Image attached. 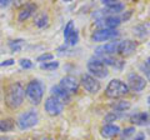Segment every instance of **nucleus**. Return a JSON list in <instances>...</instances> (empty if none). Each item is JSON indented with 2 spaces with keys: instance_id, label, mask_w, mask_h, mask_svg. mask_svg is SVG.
<instances>
[{
  "instance_id": "nucleus-1",
  "label": "nucleus",
  "mask_w": 150,
  "mask_h": 140,
  "mask_svg": "<svg viewBox=\"0 0 150 140\" xmlns=\"http://www.w3.org/2000/svg\"><path fill=\"white\" fill-rule=\"evenodd\" d=\"M25 98V88L20 83H13L6 86L5 94H4V100L8 108L18 109L20 108L24 103Z\"/></svg>"
},
{
  "instance_id": "nucleus-2",
  "label": "nucleus",
  "mask_w": 150,
  "mask_h": 140,
  "mask_svg": "<svg viewBox=\"0 0 150 140\" xmlns=\"http://www.w3.org/2000/svg\"><path fill=\"white\" fill-rule=\"evenodd\" d=\"M25 95L31 104L39 105L44 96V85L39 80H31L25 88Z\"/></svg>"
},
{
  "instance_id": "nucleus-3",
  "label": "nucleus",
  "mask_w": 150,
  "mask_h": 140,
  "mask_svg": "<svg viewBox=\"0 0 150 140\" xmlns=\"http://www.w3.org/2000/svg\"><path fill=\"white\" fill-rule=\"evenodd\" d=\"M129 93V88L128 85L119 80V79H112L111 81H109L106 89H105V95L110 99H119V98H123Z\"/></svg>"
},
{
  "instance_id": "nucleus-4",
  "label": "nucleus",
  "mask_w": 150,
  "mask_h": 140,
  "mask_svg": "<svg viewBox=\"0 0 150 140\" xmlns=\"http://www.w3.org/2000/svg\"><path fill=\"white\" fill-rule=\"evenodd\" d=\"M88 70L90 71V75L94 78H99V79H105L109 75L106 65L101 62L99 58H91L88 62Z\"/></svg>"
},
{
  "instance_id": "nucleus-5",
  "label": "nucleus",
  "mask_w": 150,
  "mask_h": 140,
  "mask_svg": "<svg viewBox=\"0 0 150 140\" xmlns=\"http://www.w3.org/2000/svg\"><path fill=\"white\" fill-rule=\"evenodd\" d=\"M38 121H39V115H38L36 111L35 110H28L19 116L18 120H16V124H18L19 129L26 130V129L35 127L38 124Z\"/></svg>"
},
{
  "instance_id": "nucleus-6",
  "label": "nucleus",
  "mask_w": 150,
  "mask_h": 140,
  "mask_svg": "<svg viewBox=\"0 0 150 140\" xmlns=\"http://www.w3.org/2000/svg\"><path fill=\"white\" fill-rule=\"evenodd\" d=\"M119 36V31L116 29H98L91 34V40L95 43H103V41H108L111 39H115Z\"/></svg>"
},
{
  "instance_id": "nucleus-7",
  "label": "nucleus",
  "mask_w": 150,
  "mask_h": 140,
  "mask_svg": "<svg viewBox=\"0 0 150 140\" xmlns=\"http://www.w3.org/2000/svg\"><path fill=\"white\" fill-rule=\"evenodd\" d=\"M80 84L83 85L84 89L89 91L90 94H96V93H99L101 89L100 81H98L90 74H83L80 76Z\"/></svg>"
},
{
  "instance_id": "nucleus-8",
  "label": "nucleus",
  "mask_w": 150,
  "mask_h": 140,
  "mask_svg": "<svg viewBox=\"0 0 150 140\" xmlns=\"http://www.w3.org/2000/svg\"><path fill=\"white\" fill-rule=\"evenodd\" d=\"M126 85H128L129 90L131 89L133 91L140 93L145 89V86H146V80H145L143 76H140L139 74L131 73L128 75V84H126Z\"/></svg>"
},
{
  "instance_id": "nucleus-9",
  "label": "nucleus",
  "mask_w": 150,
  "mask_h": 140,
  "mask_svg": "<svg viewBox=\"0 0 150 140\" xmlns=\"http://www.w3.org/2000/svg\"><path fill=\"white\" fill-rule=\"evenodd\" d=\"M44 109L50 116H58L63 113L64 110V105L60 103L58 99H55L54 96H49L45 100L44 104Z\"/></svg>"
},
{
  "instance_id": "nucleus-10",
  "label": "nucleus",
  "mask_w": 150,
  "mask_h": 140,
  "mask_svg": "<svg viewBox=\"0 0 150 140\" xmlns=\"http://www.w3.org/2000/svg\"><path fill=\"white\" fill-rule=\"evenodd\" d=\"M118 45L119 41H111L106 43L101 46H98L95 49V58H105V57H112L115 53H118Z\"/></svg>"
},
{
  "instance_id": "nucleus-11",
  "label": "nucleus",
  "mask_w": 150,
  "mask_h": 140,
  "mask_svg": "<svg viewBox=\"0 0 150 140\" xmlns=\"http://www.w3.org/2000/svg\"><path fill=\"white\" fill-rule=\"evenodd\" d=\"M59 86L63 88V89L67 93H69V94H76L78 90H79V81L75 76L67 75V76L62 78Z\"/></svg>"
},
{
  "instance_id": "nucleus-12",
  "label": "nucleus",
  "mask_w": 150,
  "mask_h": 140,
  "mask_svg": "<svg viewBox=\"0 0 150 140\" xmlns=\"http://www.w3.org/2000/svg\"><path fill=\"white\" fill-rule=\"evenodd\" d=\"M138 48V43L134 40H130V39H126L123 41H119V45H118V53L123 57H129L134 53Z\"/></svg>"
},
{
  "instance_id": "nucleus-13",
  "label": "nucleus",
  "mask_w": 150,
  "mask_h": 140,
  "mask_svg": "<svg viewBox=\"0 0 150 140\" xmlns=\"http://www.w3.org/2000/svg\"><path fill=\"white\" fill-rule=\"evenodd\" d=\"M50 93H51V96H54L55 99H58L63 105L64 104H69L70 100H71V98H70L69 93H67V91L63 89V88H60L59 85L51 86Z\"/></svg>"
},
{
  "instance_id": "nucleus-14",
  "label": "nucleus",
  "mask_w": 150,
  "mask_h": 140,
  "mask_svg": "<svg viewBox=\"0 0 150 140\" xmlns=\"http://www.w3.org/2000/svg\"><path fill=\"white\" fill-rule=\"evenodd\" d=\"M36 4L34 3H28L25 4L24 6H23L20 10H19V15H18V20L19 21H25L28 20L31 15H34V14L36 13Z\"/></svg>"
},
{
  "instance_id": "nucleus-15",
  "label": "nucleus",
  "mask_w": 150,
  "mask_h": 140,
  "mask_svg": "<svg viewBox=\"0 0 150 140\" xmlns=\"http://www.w3.org/2000/svg\"><path fill=\"white\" fill-rule=\"evenodd\" d=\"M100 21L96 25H104V29H116L120 24H121V19L119 16H115V15H109V16H105L104 19H100Z\"/></svg>"
},
{
  "instance_id": "nucleus-16",
  "label": "nucleus",
  "mask_w": 150,
  "mask_h": 140,
  "mask_svg": "<svg viewBox=\"0 0 150 140\" xmlns=\"http://www.w3.org/2000/svg\"><path fill=\"white\" fill-rule=\"evenodd\" d=\"M120 133V128L115 124H105L104 127L100 129V134L103 138L105 139H110L114 138L115 135H118Z\"/></svg>"
},
{
  "instance_id": "nucleus-17",
  "label": "nucleus",
  "mask_w": 150,
  "mask_h": 140,
  "mask_svg": "<svg viewBox=\"0 0 150 140\" xmlns=\"http://www.w3.org/2000/svg\"><path fill=\"white\" fill-rule=\"evenodd\" d=\"M130 121L138 127H144L149 124V114L148 113H138L130 118Z\"/></svg>"
},
{
  "instance_id": "nucleus-18",
  "label": "nucleus",
  "mask_w": 150,
  "mask_h": 140,
  "mask_svg": "<svg viewBox=\"0 0 150 140\" xmlns=\"http://www.w3.org/2000/svg\"><path fill=\"white\" fill-rule=\"evenodd\" d=\"M103 63L105 65H109V66L114 68V69H118V70H121L124 66V62L120 59H116L114 57H105V58H101L100 59Z\"/></svg>"
},
{
  "instance_id": "nucleus-19",
  "label": "nucleus",
  "mask_w": 150,
  "mask_h": 140,
  "mask_svg": "<svg viewBox=\"0 0 150 140\" xmlns=\"http://www.w3.org/2000/svg\"><path fill=\"white\" fill-rule=\"evenodd\" d=\"M15 127V121L11 118H6V119H3L0 120V132L1 133H9L11 132Z\"/></svg>"
},
{
  "instance_id": "nucleus-20",
  "label": "nucleus",
  "mask_w": 150,
  "mask_h": 140,
  "mask_svg": "<svg viewBox=\"0 0 150 140\" xmlns=\"http://www.w3.org/2000/svg\"><path fill=\"white\" fill-rule=\"evenodd\" d=\"M130 106H131V104L126 100H118V101H114L110 104V108L114 109V111H120V113L130 109Z\"/></svg>"
},
{
  "instance_id": "nucleus-21",
  "label": "nucleus",
  "mask_w": 150,
  "mask_h": 140,
  "mask_svg": "<svg viewBox=\"0 0 150 140\" xmlns=\"http://www.w3.org/2000/svg\"><path fill=\"white\" fill-rule=\"evenodd\" d=\"M35 25L38 28H40V29H43V28H46L49 25V16L46 13H40L38 14L35 16Z\"/></svg>"
},
{
  "instance_id": "nucleus-22",
  "label": "nucleus",
  "mask_w": 150,
  "mask_h": 140,
  "mask_svg": "<svg viewBox=\"0 0 150 140\" xmlns=\"http://www.w3.org/2000/svg\"><path fill=\"white\" fill-rule=\"evenodd\" d=\"M23 44H24V40H23V39L10 40V41H9V48H10V49L14 51V53H18V51L21 50Z\"/></svg>"
},
{
  "instance_id": "nucleus-23",
  "label": "nucleus",
  "mask_w": 150,
  "mask_h": 140,
  "mask_svg": "<svg viewBox=\"0 0 150 140\" xmlns=\"http://www.w3.org/2000/svg\"><path fill=\"white\" fill-rule=\"evenodd\" d=\"M121 118V113L120 111H111V113H109L108 115H105V118H104V123L106 124H111L112 121H115V120H118Z\"/></svg>"
},
{
  "instance_id": "nucleus-24",
  "label": "nucleus",
  "mask_w": 150,
  "mask_h": 140,
  "mask_svg": "<svg viewBox=\"0 0 150 140\" xmlns=\"http://www.w3.org/2000/svg\"><path fill=\"white\" fill-rule=\"evenodd\" d=\"M124 8H125L124 4L120 3V1H118L116 4H114V5L108 6L106 10H108V13H110V14H118V13H120V11H123Z\"/></svg>"
},
{
  "instance_id": "nucleus-25",
  "label": "nucleus",
  "mask_w": 150,
  "mask_h": 140,
  "mask_svg": "<svg viewBox=\"0 0 150 140\" xmlns=\"http://www.w3.org/2000/svg\"><path fill=\"white\" fill-rule=\"evenodd\" d=\"M65 41L69 44V45H75V44H78V41H79V31L75 29L71 34L69 35V38L68 39H65Z\"/></svg>"
},
{
  "instance_id": "nucleus-26",
  "label": "nucleus",
  "mask_w": 150,
  "mask_h": 140,
  "mask_svg": "<svg viewBox=\"0 0 150 140\" xmlns=\"http://www.w3.org/2000/svg\"><path fill=\"white\" fill-rule=\"evenodd\" d=\"M40 68L43 70H55L59 68V63L58 62H48V63H43L40 65Z\"/></svg>"
},
{
  "instance_id": "nucleus-27",
  "label": "nucleus",
  "mask_w": 150,
  "mask_h": 140,
  "mask_svg": "<svg viewBox=\"0 0 150 140\" xmlns=\"http://www.w3.org/2000/svg\"><path fill=\"white\" fill-rule=\"evenodd\" d=\"M75 30V28H74V23L73 20H70L67 25H65V29H64V39H68L69 38V35L71 34V33Z\"/></svg>"
},
{
  "instance_id": "nucleus-28",
  "label": "nucleus",
  "mask_w": 150,
  "mask_h": 140,
  "mask_svg": "<svg viewBox=\"0 0 150 140\" xmlns=\"http://www.w3.org/2000/svg\"><path fill=\"white\" fill-rule=\"evenodd\" d=\"M53 58H54L53 54H50V53H44V54L39 55V57L36 58V60L43 64L44 62H51V60H53Z\"/></svg>"
},
{
  "instance_id": "nucleus-29",
  "label": "nucleus",
  "mask_w": 150,
  "mask_h": 140,
  "mask_svg": "<svg viewBox=\"0 0 150 140\" xmlns=\"http://www.w3.org/2000/svg\"><path fill=\"white\" fill-rule=\"evenodd\" d=\"M135 133V128L134 127H129V128H125L123 132H121V139H128L129 136H131Z\"/></svg>"
},
{
  "instance_id": "nucleus-30",
  "label": "nucleus",
  "mask_w": 150,
  "mask_h": 140,
  "mask_svg": "<svg viewBox=\"0 0 150 140\" xmlns=\"http://www.w3.org/2000/svg\"><path fill=\"white\" fill-rule=\"evenodd\" d=\"M19 64H20V66L23 69H31L33 68V63L29 59H20L19 60Z\"/></svg>"
},
{
  "instance_id": "nucleus-31",
  "label": "nucleus",
  "mask_w": 150,
  "mask_h": 140,
  "mask_svg": "<svg viewBox=\"0 0 150 140\" xmlns=\"http://www.w3.org/2000/svg\"><path fill=\"white\" fill-rule=\"evenodd\" d=\"M14 64V60L13 59H9V60H5L4 63L0 64V66H8V65H13Z\"/></svg>"
},
{
  "instance_id": "nucleus-32",
  "label": "nucleus",
  "mask_w": 150,
  "mask_h": 140,
  "mask_svg": "<svg viewBox=\"0 0 150 140\" xmlns=\"http://www.w3.org/2000/svg\"><path fill=\"white\" fill-rule=\"evenodd\" d=\"M143 69H144V73H145V75H146V78H148V81L150 83V69L145 68V66H143Z\"/></svg>"
},
{
  "instance_id": "nucleus-33",
  "label": "nucleus",
  "mask_w": 150,
  "mask_h": 140,
  "mask_svg": "<svg viewBox=\"0 0 150 140\" xmlns=\"http://www.w3.org/2000/svg\"><path fill=\"white\" fill-rule=\"evenodd\" d=\"M133 140H145V135L144 134H138L137 136H135V139Z\"/></svg>"
},
{
  "instance_id": "nucleus-34",
  "label": "nucleus",
  "mask_w": 150,
  "mask_h": 140,
  "mask_svg": "<svg viewBox=\"0 0 150 140\" xmlns=\"http://www.w3.org/2000/svg\"><path fill=\"white\" fill-rule=\"evenodd\" d=\"M10 1H8V0H0V6H8Z\"/></svg>"
},
{
  "instance_id": "nucleus-35",
  "label": "nucleus",
  "mask_w": 150,
  "mask_h": 140,
  "mask_svg": "<svg viewBox=\"0 0 150 140\" xmlns=\"http://www.w3.org/2000/svg\"><path fill=\"white\" fill-rule=\"evenodd\" d=\"M145 68H148V69H150V57L146 59V62H145Z\"/></svg>"
},
{
  "instance_id": "nucleus-36",
  "label": "nucleus",
  "mask_w": 150,
  "mask_h": 140,
  "mask_svg": "<svg viewBox=\"0 0 150 140\" xmlns=\"http://www.w3.org/2000/svg\"><path fill=\"white\" fill-rule=\"evenodd\" d=\"M0 140H11V138H9V136H0Z\"/></svg>"
},
{
  "instance_id": "nucleus-37",
  "label": "nucleus",
  "mask_w": 150,
  "mask_h": 140,
  "mask_svg": "<svg viewBox=\"0 0 150 140\" xmlns=\"http://www.w3.org/2000/svg\"><path fill=\"white\" fill-rule=\"evenodd\" d=\"M43 140H53V139H51V138H44Z\"/></svg>"
},
{
  "instance_id": "nucleus-38",
  "label": "nucleus",
  "mask_w": 150,
  "mask_h": 140,
  "mask_svg": "<svg viewBox=\"0 0 150 140\" xmlns=\"http://www.w3.org/2000/svg\"><path fill=\"white\" fill-rule=\"evenodd\" d=\"M148 103H149V104H150V96L148 98Z\"/></svg>"
},
{
  "instance_id": "nucleus-39",
  "label": "nucleus",
  "mask_w": 150,
  "mask_h": 140,
  "mask_svg": "<svg viewBox=\"0 0 150 140\" xmlns=\"http://www.w3.org/2000/svg\"><path fill=\"white\" fill-rule=\"evenodd\" d=\"M149 132H150V128H149Z\"/></svg>"
}]
</instances>
